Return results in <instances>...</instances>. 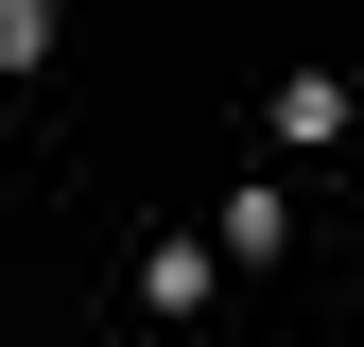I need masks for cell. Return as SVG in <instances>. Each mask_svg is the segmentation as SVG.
Returning <instances> with one entry per match:
<instances>
[{"mask_svg":"<svg viewBox=\"0 0 364 347\" xmlns=\"http://www.w3.org/2000/svg\"><path fill=\"white\" fill-rule=\"evenodd\" d=\"M35 53H53V0H0V87H18Z\"/></svg>","mask_w":364,"mask_h":347,"instance_id":"cell-4","label":"cell"},{"mask_svg":"<svg viewBox=\"0 0 364 347\" xmlns=\"http://www.w3.org/2000/svg\"><path fill=\"white\" fill-rule=\"evenodd\" d=\"M260 139H295V156H312V139H347V70H278V105H260Z\"/></svg>","mask_w":364,"mask_h":347,"instance_id":"cell-2","label":"cell"},{"mask_svg":"<svg viewBox=\"0 0 364 347\" xmlns=\"http://www.w3.org/2000/svg\"><path fill=\"white\" fill-rule=\"evenodd\" d=\"M208 295H225V243H191V226H173V243H139V313H156V330H191Z\"/></svg>","mask_w":364,"mask_h":347,"instance_id":"cell-1","label":"cell"},{"mask_svg":"<svg viewBox=\"0 0 364 347\" xmlns=\"http://www.w3.org/2000/svg\"><path fill=\"white\" fill-rule=\"evenodd\" d=\"M225 260H295V191H278V174L225 191Z\"/></svg>","mask_w":364,"mask_h":347,"instance_id":"cell-3","label":"cell"}]
</instances>
